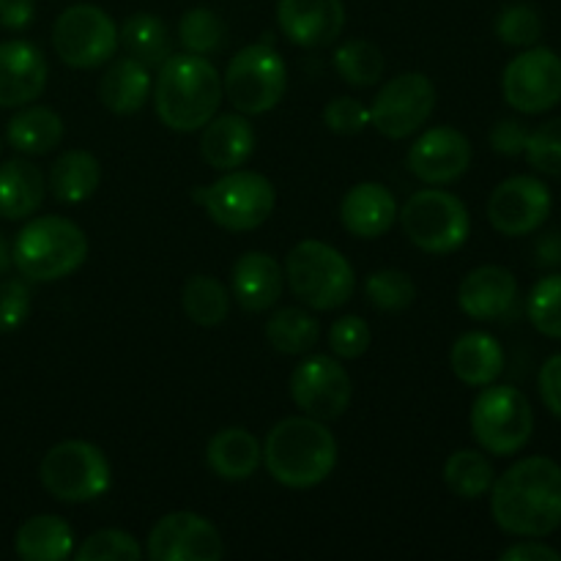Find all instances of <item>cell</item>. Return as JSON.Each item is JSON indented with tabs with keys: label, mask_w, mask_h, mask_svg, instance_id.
Listing matches in <instances>:
<instances>
[{
	"label": "cell",
	"mask_w": 561,
	"mask_h": 561,
	"mask_svg": "<svg viewBox=\"0 0 561 561\" xmlns=\"http://www.w3.org/2000/svg\"><path fill=\"white\" fill-rule=\"evenodd\" d=\"M491 515L513 537H548L561 526V466L531 455L491 485Z\"/></svg>",
	"instance_id": "obj_1"
},
{
	"label": "cell",
	"mask_w": 561,
	"mask_h": 561,
	"mask_svg": "<svg viewBox=\"0 0 561 561\" xmlns=\"http://www.w3.org/2000/svg\"><path fill=\"white\" fill-rule=\"evenodd\" d=\"M153 107L173 131H197L222 104V77L206 55H170L153 80Z\"/></svg>",
	"instance_id": "obj_2"
},
{
	"label": "cell",
	"mask_w": 561,
	"mask_h": 561,
	"mask_svg": "<svg viewBox=\"0 0 561 561\" xmlns=\"http://www.w3.org/2000/svg\"><path fill=\"white\" fill-rule=\"evenodd\" d=\"M263 466L274 482L294 491L321 485L337 466V438L327 422L312 416H288L268 431L263 442Z\"/></svg>",
	"instance_id": "obj_3"
},
{
	"label": "cell",
	"mask_w": 561,
	"mask_h": 561,
	"mask_svg": "<svg viewBox=\"0 0 561 561\" xmlns=\"http://www.w3.org/2000/svg\"><path fill=\"white\" fill-rule=\"evenodd\" d=\"M16 272L31 283H55L85 263L88 239L77 222L66 217L31 219L11 244Z\"/></svg>",
	"instance_id": "obj_4"
},
{
	"label": "cell",
	"mask_w": 561,
	"mask_h": 561,
	"mask_svg": "<svg viewBox=\"0 0 561 561\" xmlns=\"http://www.w3.org/2000/svg\"><path fill=\"white\" fill-rule=\"evenodd\" d=\"M283 272L296 299L310 310H340L351 301L356 288V274L348 257L316 239L299 241L285 257Z\"/></svg>",
	"instance_id": "obj_5"
},
{
	"label": "cell",
	"mask_w": 561,
	"mask_h": 561,
	"mask_svg": "<svg viewBox=\"0 0 561 561\" xmlns=\"http://www.w3.org/2000/svg\"><path fill=\"white\" fill-rule=\"evenodd\" d=\"M192 201L203 206L214 225L230 233L255 230L272 217L277 206V190L272 181L255 170H228L214 184L195 186L190 192Z\"/></svg>",
	"instance_id": "obj_6"
},
{
	"label": "cell",
	"mask_w": 561,
	"mask_h": 561,
	"mask_svg": "<svg viewBox=\"0 0 561 561\" xmlns=\"http://www.w3.org/2000/svg\"><path fill=\"white\" fill-rule=\"evenodd\" d=\"M469 425L471 436L485 453L496 455V458H510L531 442L535 411H531L529 398L518 387L488 383L471 403Z\"/></svg>",
	"instance_id": "obj_7"
},
{
	"label": "cell",
	"mask_w": 561,
	"mask_h": 561,
	"mask_svg": "<svg viewBox=\"0 0 561 561\" xmlns=\"http://www.w3.org/2000/svg\"><path fill=\"white\" fill-rule=\"evenodd\" d=\"M38 480L44 491L58 502L85 504L96 502L110 491L113 471L107 455L96 444L69 438L47 449L38 463Z\"/></svg>",
	"instance_id": "obj_8"
},
{
	"label": "cell",
	"mask_w": 561,
	"mask_h": 561,
	"mask_svg": "<svg viewBox=\"0 0 561 561\" xmlns=\"http://www.w3.org/2000/svg\"><path fill=\"white\" fill-rule=\"evenodd\" d=\"M403 233L427 255H449L469 241L471 217L466 203L447 190H420L398 208Z\"/></svg>",
	"instance_id": "obj_9"
},
{
	"label": "cell",
	"mask_w": 561,
	"mask_h": 561,
	"mask_svg": "<svg viewBox=\"0 0 561 561\" xmlns=\"http://www.w3.org/2000/svg\"><path fill=\"white\" fill-rule=\"evenodd\" d=\"M285 85L288 69L268 38L239 49L222 77L225 96L241 115H263L277 107L285 96Z\"/></svg>",
	"instance_id": "obj_10"
},
{
	"label": "cell",
	"mask_w": 561,
	"mask_h": 561,
	"mask_svg": "<svg viewBox=\"0 0 561 561\" xmlns=\"http://www.w3.org/2000/svg\"><path fill=\"white\" fill-rule=\"evenodd\" d=\"M113 16L91 3L69 5L53 25V47L71 69H96L113 60L118 49Z\"/></svg>",
	"instance_id": "obj_11"
},
{
	"label": "cell",
	"mask_w": 561,
	"mask_h": 561,
	"mask_svg": "<svg viewBox=\"0 0 561 561\" xmlns=\"http://www.w3.org/2000/svg\"><path fill=\"white\" fill-rule=\"evenodd\" d=\"M436 85L422 71H405L383 82L370 104V124L389 140H405L431 121Z\"/></svg>",
	"instance_id": "obj_12"
},
{
	"label": "cell",
	"mask_w": 561,
	"mask_h": 561,
	"mask_svg": "<svg viewBox=\"0 0 561 561\" xmlns=\"http://www.w3.org/2000/svg\"><path fill=\"white\" fill-rule=\"evenodd\" d=\"M502 93L518 113H548L561 102V58L548 47H526L504 69Z\"/></svg>",
	"instance_id": "obj_13"
},
{
	"label": "cell",
	"mask_w": 561,
	"mask_h": 561,
	"mask_svg": "<svg viewBox=\"0 0 561 561\" xmlns=\"http://www.w3.org/2000/svg\"><path fill=\"white\" fill-rule=\"evenodd\" d=\"M351 376L334 356H307L296 370L290 373V398L299 405L301 414L312 420L332 422L348 411Z\"/></svg>",
	"instance_id": "obj_14"
},
{
	"label": "cell",
	"mask_w": 561,
	"mask_h": 561,
	"mask_svg": "<svg viewBox=\"0 0 561 561\" xmlns=\"http://www.w3.org/2000/svg\"><path fill=\"white\" fill-rule=\"evenodd\" d=\"M551 206L553 197L546 181L535 175H513L493 190L488 201V219L493 230L518 239V236L537 233L551 217Z\"/></svg>",
	"instance_id": "obj_15"
},
{
	"label": "cell",
	"mask_w": 561,
	"mask_h": 561,
	"mask_svg": "<svg viewBox=\"0 0 561 561\" xmlns=\"http://www.w3.org/2000/svg\"><path fill=\"white\" fill-rule=\"evenodd\" d=\"M146 553L153 561H219L225 557V546L211 520L181 510L153 524Z\"/></svg>",
	"instance_id": "obj_16"
},
{
	"label": "cell",
	"mask_w": 561,
	"mask_h": 561,
	"mask_svg": "<svg viewBox=\"0 0 561 561\" xmlns=\"http://www.w3.org/2000/svg\"><path fill=\"white\" fill-rule=\"evenodd\" d=\"M471 157L474 151L463 131L453 126H433L425 135L416 137L414 146L409 148L405 164L422 184L447 186L471 168Z\"/></svg>",
	"instance_id": "obj_17"
},
{
	"label": "cell",
	"mask_w": 561,
	"mask_h": 561,
	"mask_svg": "<svg viewBox=\"0 0 561 561\" xmlns=\"http://www.w3.org/2000/svg\"><path fill=\"white\" fill-rule=\"evenodd\" d=\"M279 31L296 47H329L345 27L343 0H279Z\"/></svg>",
	"instance_id": "obj_18"
},
{
	"label": "cell",
	"mask_w": 561,
	"mask_h": 561,
	"mask_svg": "<svg viewBox=\"0 0 561 561\" xmlns=\"http://www.w3.org/2000/svg\"><path fill=\"white\" fill-rule=\"evenodd\" d=\"M47 60L31 42H0V107H25L47 88Z\"/></svg>",
	"instance_id": "obj_19"
},
{
	"label": "cell",
	"mask_w": 561,
	"mask_h": 561,
	"mask_svg": "<svg viewBox=\"0 0 561 561\" xmlns=\"http://www.w3.org/2000/svg\"><path fill=\"white\" fill-rule=\"evenodd\" d=\"M518 301V279L504 266H477L458 288V305L474 321H502Z\"/></svg>",
	"instance_id": "obj_20"
},
{
	"label": "cell",
	"mask_w": 561,
	"mask_h": 561,
	"mask_svg": "<svg viewBox=\"0 0 561 561\" xmlns=\"http://www.w3.org/2000/svg\"><path fill=\"white\" fill-rule=\"evenodd\" d=\"M398 219V201L378 181H362L345 192L340 222L356 239H381Z\"/></svg>",
	"instance_id": "obj_21"
},
{
	"label": "cell",
	"mask_w": 561,
	"mask_h": 561,
	"mask_svg": "<svg viewBox=\"0 0 561 561\" xmlns=\"http://www.w3.org/2000/svg\"><path fill=\"white\" fill-rule=\"evenodd\" d=\"M255 142L257 137L250 124V115H214V118L203 126L201 157L208 168L228 173V170L244 168V164L250 162V157L255 153Z\"/></svg>",
	"instance_id": "obj_22"
},
{
	"label": "cell",
	"mask_w": 561,
	"mask_h": 561,
	"mask_svg": "<svg viewBox=\"0 0 561 561\" xmlns=\"http://www.w3.org/2000/svg\"><path fill=\"white\" fill-rule=\"evenodd\" d=\"M233 296L241 310L266 312L279 301L285 288V272L266 252H244L233 263Z\"/></svg>",
	"instance_id": "obj_23"
},
{
	"label": "cell",
	"mask_w": 561,
	"mask_h": 561,
	"mask_svg": "<svg viewBox=\"0 0 561 561\" xmlns=\"http://www.w3.org/2000/svg\"><path fill=\"white\" fill-rule=\"evenodd\" d=\"M206 463L219 480L244 482L263 463V444L247 427H225L208 438Z\"/></svg>",
	"instance_id": "obj_24"
},
{
	"label": "cell",
	"mask_w": 561,
	"mask_h": 561,
	"mask_svg": "<svg viewBox=\"0 0 561 561\" xmlns=\"http://www.w3.org/2000/svg\"><path fill=\"white\" fill-rule=\"evenodd\" d=\"M449 367L455 378L466 387H488L496 383L504 370V348L493 334L466 332L455 340L449 351Z\"/></svg>",
	"instance_id": "obj_25"
},
{
	"label": "cell",
	"mask_w": 561,
	"mask_h": 561,
	"mask_svg": "<svg viewBox=\"0 0 561 561\" xmlns=\"http://www.w3.org/2000/svg\"><path fill=\"white\" fill-rule=\"evenodd\" d=\"M151 69L142 66L135 58H118L104 69L102 80H99V102L115 115H131L142 110V104L151 96Z\"/></svg>",
	"instance_id": "obj_26"
},
{
	"label": "cell",
	"mask_w": 561,
	"mask_h": 561,
	"mask_svg": "<svg viewBox=\"0 0 561 561\" xmlns=\"http://www.w3.org/2000/svg\"><path fill=\"white\" fill-rule=\"evenodd\" d=\"M47 195L44 173L27 159H9L0 164V217L27 219L42 208Z\"/></svg>",
	"instance_id": "obj_27"
},
{
	"label": "cell",
	"mask_w": 561,
	"mask_h": 561,
	"mask_svg": "<svg viewBox=\"0 0 561 561\" xmlns=\"http://www.w3.org/2000/svg\"><path fill=\"white\" fill-rule=\"evenodd\" d=\"M14 551L25 561H64L75 553V531L58 515H33L16 529Z\"/></svg>",
	"instance_id": "obj_28"
},
{
	"label": "cell",
	"mask_w": 561,
	"mask_h": 561,
	"mask_svg": "<svg viewBox=\"0 0 561 561\" xmlns=\"http://www.w3.org/2000/svg\"><path fill=\"white\" fill-rule=\"evenodd\" d=\"M5 140L14 151L25 153V157H44V153L55 151L64 140V118L55 110L27 107L20 110L14 118L5 126Z\"/></svg>",
	"instance_id": "obj_29"
},
{
	"label": "cell",
	"mask_w": 561,
	"mask_h": 561,
	"mask_svg": "<svg viewBox=\"0 0 561 561\" xmlns=\"http://www.w3.org/2000/svg\"><path fill=\"white\" fill-rule=\"evenodd\" d=\"M99 184H102V164L91 151H80V148L66 151L49 168V192L58 203L77 206L93 197Z\"/></svg>",
	"instance_id": "obj_30"
},
{
	"label": "cell",
	"mask_w": 561,
	"mask_h": 561,
	"mask_svg": "<svg viewBox=\"0 0 561 561\" xmlns=\"http://www.w3.org/2000/svg\"><path fill=\"white\" fill-rule=\"evenodd\" d=\"M118 42L124 44L129 58L140 60L148 69H159L173 55L168 25L146 11H137L124 22V27L118 31Z\"/></svg>",
	"instance_id": "obj_31"
},
{
	"label": "cell",
	"mask_w": 561,
	"mask_h": 561,
	"mask_svg": "<svg viewBox=\"0 0 561 561\" xmlns=\"http://www.w3.org/2000/svg\"><path fill=\"white\" fill-rule=\"evenodd\" d=\"M266 340L277 354L305 356L321 340V323L301 307H279L266 323Z\"/></svg>",
	"instance_id": "obj_32"
},
{
	"label": "cell",
	"mask_w": 561,
	"mask_h": 561,
	"mask_svg": "<svg viewBox=\"0 0 561 561\" xmlns=\"http://www.w3.org/2000/svg\"><path fill=\"white\" fill-rule=\"evenodd\" d=\"M493 480H496L493 463L477 449H458L444 463V482L455 496L466 499V502L488 496Z\"/></svg>",
	"instance_id": "obj_33"
},
{
	"label": "cell",
	"mask_w": 561,
	"mask_h": 561,
	"mask_svg": "<svg viewBox=\"0 0 561 561\" xmlns=\"http://www.w3.org/2000/svg\"><path fill=\"white\" fill-rule=\"evenodd\" d=\"M181 305H184L186 318L197 327L214 329L225 323L230 312V294L217 277L211 274H195L184 283L181 290Z\"/></svg>",
	"instance_id": "obj_34"
},
{
	"label": "cell",
	"mask_w": 561,
	"mask_h": 561,
	"mask_svg": "<svg viewBox=\"0 0 561 561\" xmlns=\"http://www.w3.org/2000/svg\"><path fill=\"white\" fill-rule=\"evenodd\" d=\"M383 53L367 38H351L334 53V69L348 85L370 88L383 77Z\"/></svg>",
	"instance_id": "obj_35"
},
{
	"label": "cell",
	"mask_w": 561,
	"mask_h": 561,
	"mask_svg": "<svg viewBox=\"0 0 561 561\" xmlns=\"http://www.w3.org/2000/svg\"><path fill=\"white\" fill-rule=\"evenodd\" d=\"M179 42L186 53L214 55L228 42V27H225L222 16L197 5V9L184 11V16L179 20Z\"/></svg>",
	"instance_id": "obj_36"
},
{
	"label": "cell",
	"mask_w": 561,
	"mask_h": 561,
	"mask_svg": "<svg viewBox=\"0 0 561 561\" xmlns=\"http://www.w3.org/2000/svg\"><path fill=\"white\" fill-rule=\"evenodd\" d=\"M365 296L376 310L381 312H403L414 305L416 285L400 268H378L367 277Z\"/></svg>",
	"instance_id": "obj_37"
},
{
	"label": "cell",
	"mask_w": 561,
	"mask_h": 561,
	"mask_svg": "<svg viewBox=\"0 0 561 561\" xmlns=\"http://www.w3.org/2000/svg\"><path fill=\"white\" fill-rule=\"evenodd\" d=\"M531 327L551 340H561V274H548L526 299Z\"/></svg>",
	"instance_id": "obj_38"
},
{
	"label": "cell",
	"mask_w": 561,
	"mask_h": 561,
	"mask_svg": "<svg viewBox=\"0 0 561 561\" xmlns=\"http://www.w3.org/2000/svg\"><path fill=\"white\" fill-rule=\"evenodd\" d=\"M496 36L510 47H535L542 38V16L529 3H510L496 16Z\"/></svg>",
	"instance_id": "obj_39"
},
{
	"label": "cell",
	"mask_w": 561,
	"mask_h": 561,
	"mask_svg": "<svg viewBox=\"0 0 561 561\" xmlns=\"http://www.w3.org/2000/svg\"><path fill=\"white\" fill-rule=\"evenodd\" d=\"M77 561H140L146 557L140 542L121 529H99L77 548Z\"/></svg>",
	"instance_id": "obj_40"
},
{
	"label": "cell",
	"mask_w": 561,
	"mask_h": 561,
	"mask_svg": "<svg viewBox=\"0 0 561 561\" xmlns=\"http://www.w3.org/2000/svg\"><path fill=\"white\" fill-rule=\"evenodd\" d=\"M524 153L537 173L561 179V118L546 121L535 131H529Z\"/></svg>",
	"instance_id": "obj_41"
},
{
	"label": "cell",
	"mask_w": 561,
	"mask_h": 561,
	"mask_svg": "<svg viewBox=\"0 0 561 561\" xmlns=\"http://www.w3.org/2000/svg\"><path fill=\"white\" fill-rule=\"evenodd\" d=\"M370 327L359 316H343L329 327V348L337 359H359L370 348Z\"/></svg>",
	"instance_id": "obj_42"
},
{
	"label": "cell",
	"mask_w": 561,
	"mask_h": 561,
	"mask_svg": "<svg viewBox=\"0 0 561 561\" xmlns=\"http://www.w3.org/2000/svg\"><path fill=\"white\" fill-rule=\"evenodd\" d=\"M323 124L327 129H332L334 135H359L370 124V107L359 102L354 96H334L332 102L323 107Z\"/></svg>",
	"instance_id": "obj_43"
},
{
	"label": "cell",
	"mask_w": 561,
	"mask_h": 561,
	"mask_svg": "<svg viewBox=\"0 0 561 561\" xmlns=\"http://www.w3.org/2000/svg\"><path fill=\"white\" fill-rule=\"evenodd\" d=\"M33 296L22 279H0V332H14L27 321Z\"/></svg>",
	"instance_id": "obj_44"
},
{
	"label": "cell",
	"mask_w": 561,
	"mask_h": 561,
	"mask_svg": "<svg viewBox=\"0 0 561 561\" xmlns=\"http://www.w3.org/2000/svg\"><path fill=\"white\" fill-rule=\"evenodd\" d=\"M529 126L518 118H502L493 124L491 135V148L502 157H520L526 151V142H529Z\"/></svg>",
	"instance_id": "obj_45"
},
{
	"label": "cell",
	"mask_w": 561,
	"mask_h": 561,
	"mask_svg": "<svg viewBox=\"0 0 561 561\" xmlns=\"http://www.w3.org/2000/svg\"><path fill=\"white\" fill-rule=\"evenodd\" d=\"M537 387H540L542 405L561 420V354L546 359V365L540 367V376H537Z\"/></svg>",
	"instance_id": "obj_46"
},
{
	"label": "cell",
	"mask_w": 561,
	"mask_h": 561,
	"mask_svg": "<svg viewBox=\"0 0 561 561\" xmlns=\"http://www.w3.org/2000/svg\"><path fill=\"white\" fill-rule=\"evenodd\" d=\"M502 561H561V553L537 537H524V542H515L502 551Z\"/></svg>",
	"instance_id": "obj_47"
},
{
	"label": "cell",
	"mask_w": 561,
	"mask_h": 561,
	"mask_svg": "<svg viewBox=\"0 0 561 561\" xmlns=\"http://www.w3.org/2000/svg\"><path fill=\"white\" fill-rule=\"evenodd\" d=\"M36 16L33 0H0V27L5 31H25Z\"/></svg>",
	"instance_id": "obj_48"
},
{
	"label": "cell",
	"mask_w": 561,
	"mask_h": 561,
	"mask_svg": "<svg viewBox=\"0 0 561 561\" xmlns=\"http://www.w3.org/2000/svg\"><path fill=\"white\" fill-rule=\"evenodd\" d=\"M535 255L540 266H559L561 263V236L559 233H546L537 239Z\"/></svg>",
	"instance_id": "obj_49"
},
{
	"label": "cell",
	"mask_w": 561,
	"mask_h": 561,
	"mask_svg": "<svg viewBox=\"0 0 561 561\" xmlns=\"http://www.w3.org/2000/svg\"><path fill=\"white\" fill-rule=\"evenodd\" d=\"M14 266V255H11V244L3 233H0V277L9 274V268Z\"/></svg>",
	"instance_id": "obj_50"
},
{
	"label": "cell",
	"mask_w": 561,
	"mask_h": 561,
	"mask_svg": "<svg viewBox=\"0 0 561 561\" xmlns=\"http://www.w3.org/2000/svg\"><path fill=\"white\" fill-rule=\"evenodd\" d=\"M0 151H3V142H0Z\"/></svg>",
	"instance_id": "obj_51"
}]
</instances>
